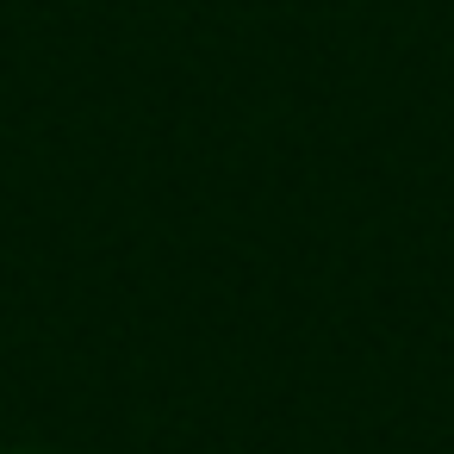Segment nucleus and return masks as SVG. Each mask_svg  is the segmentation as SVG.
<instances>
[{
	"instance_id": "f257e3e1",
	"label": "nucleus",
	"mask_w": 454,
	"mask_h": 454,
	"mask_svg": "<svg viewBox=\"0 0 454 454\" xmlns=\"http://www.w3.org/2000/svg\"><path fill=\"white\" fill-rule=\"evenodd\" d=\"M7 454H44V448H7Z\"/></svg>"
}]
</instances>
